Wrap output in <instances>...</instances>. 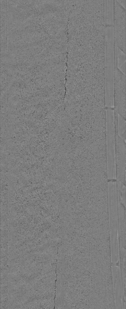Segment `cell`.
I'll return each mask as SVG.
<instances>
[{"label":"cell","instance_id":"5b68a950","mask_svg":"<svg viewBox=\"0 0 126 309\" xmlns=\"http://www.w3.org/2000/svg\"><path fill=\"white\" fill-rule=\"evenodd\" d=\"M119 119V125L118 126V135L122 139L125 141V119L120 116Z\"/></svg>","mask_w":126,"mask_h":309},{"label":"cell","instance_id":"7a4b0ae2","mask_svg":"<svg viewBox=\"0 0 126 309\" xmlns=\"http://www.w3.org/2000/svg\"><path fill=\"white\" fill-rule=\"evenodd\" d=\"M115 109L120 116L125 119V78L117 67L114 68Z\"/></svg>","mask_w":126,"mask_h":309},{"label":"cell","instance_id":"3957f363","mask_svg":"<svg viewBox=\"0 0 126 309\" xmlns=\"http://www.w3.org/2000/svg\"><path fill=\"white\" fill-rule=\"evenodd\" d=\"M115 137L116 177L118 180L125 183V143L119 135L118 132H115Z\"/></svg>","mask_w":126,"mask_h":309},{"label":"cell","instance_id":"277c9868","mask_svg":"<svg viewBox=\"0 0 126 309\" xmlns=\"http://www.w3.org/2000/svg\"><path fill=\"white\" fill-rule=\"evenodd\" d=\"M125 54L121 49L117 48V66L118 68L125 74Z\"/></svg>","mask_w":126,"mask_h":309},{"label":"cell","instance_id":"8992f818","mask_svg":"<svg viewBox=\"0 0 126 309\" xmlns=\"http://www.w3.org/2000/svg\"><path fill=\"white\" fill-rule=\"evenodd\" d=\"M117 1L122 7H123L125 9L126 0H122Z\"/></svg>","mask_w":126,"mask_h":309},{"label":"cell","instance_id":"6da1fadb","mask_svg":"<svg viewBox=\"0 0 126 309\" xmlns=\"http://www.w3.org/2000/svg\"><path fill=\"white\" fill-rule=\"evenodd\" d=\"M113 2V45L125 54V9L117 0Z\"/></svg>","mask_w":126,"mask_h":309}]
</instances>
